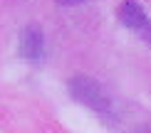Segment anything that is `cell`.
<instances>
[{
    "instance_id": "1",
    "label": "cell",
    "mask_w": 151,
    "mask_h": 133,
    "mask_svg": "<svg viewBox=\"0 0 151 133\" xmlns=\"http://www.w3.org/2000/svg\"><path fill=\"white\" fill-rule=\"evenodd\" d=\"M67 89H70L72 99L79 101L82 106H87L89 111L99 113V116H111V99L102 89V84H97L94 79H89V77H72Z\"/></svg>"
},
{
    "instance_id": "2",
    "label": "cell",
    "mask_w": 151,
    "mask_h": 133,
    "mask_svg": "<svg viewBox=\"0 0 151 133\" xmlns=\"http://www.w3.org/2000/svg\"><path fill=\"white\" fill-rule=\"evenodd\" d=\"M116 17L122 20V25L127 30H131L134 35H139L144 42L151 44V17L146 15V10L134 0H124L116 10Z\"/></svg>"
},
{
    "instance_id": "3",
    "label": "cell",
    "mask_w": 151,
    "mask_h": 133,
    "mask_svg": "<svg viewBox=\"0 0 151 133\" xmlns=\"http://www.w3.org/2000/svg\"><path fill=\"white\" fill-rule=\"evenodd\" d=\"M17 54L27 62H40L45 57V35H42L40 27L35 25H27V27L20 32V40H17Z\"/></svg>"
},
{
    "instance_id": "4",
    "label": "cell",
    "mask_w": 151,
    "mask_h": 133,
    "mask_svg": "<svg viewBox=\"0 0 151 133\" xmlns=\"http://www.w3.org/2000/svg\"><path fill=\"white\" fill-rule=\"evenodd\" d=\"M60 5H65V8H74V5H82V3H87V0H57Z\"/></svg>"
}]
</instances>
